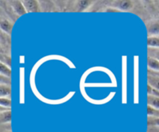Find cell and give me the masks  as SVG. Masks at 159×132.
Masks as SVG:
<instances>
[{"label":"cell","mask_w":159,"mask_h":132,"mask_svg":"<svg viewBox=\"0 0 159 132\" xmlns=\"http://www.w3.org/2000/svg\"><path fill=\"white\" fill-rule=\"evenodd\" d=\"M148 85L155 88V89L159 91V77L156 75H148Z\"/></svg>","instance_id":"5b68a950"},{"label":"cell","mask_w":159,"mask_h":132,"mask_svg":"<svg viewBox=\"0 0 159 132\" xmlns=\"http://www.w3.org/2000/svg\"><path fill=\"white\" fill-rule=\"evenodd\" d=\"M11 93V89L9 87H8L7 85H1L0 86V96L1 97H3L5 96H8Z\"/></svg>","instance_id":"7c38bea8"},{"label":"cell","mask_w":159,"mask_h":132,"mask_svg":"<svg viewBox=\"0 0 159 132\" xmlns=\"http://www.w3.org/2000/svg\"><path fill=\"white\" fill-rule=\"evenodd\" d=\"M148 33L154 35L159 34V23H155L151 25L148 27Z\"/></svg>","instance_id":"8fae6325"},{"label":"cell","mask_w":159,"mask_h":132,"mask_svg":"<svg viewBox=\"0 0 159 132\" xmlns=\"http://www.w3.org/2000/svg\"><path fill=\"white\" fill-rule=\"evenodd\" d=\"M0 26H1V29L3 31H5L6 33L8 34H10L11 30L12 29V25L9 23L7 20H2L1 23H0Z\"/></svg>","instance_id":"ba28073f"},{"label":"cell","mask_w":159,"mask_h":132,"mask_svg":"<svg viewBox=\"0 0 159 132\" xmlns=\"http://www.w3.org/2000/svg\"><path fill=\"white\" fill-rule=\"evenodd\" d=\"M148 47L159 48V37H150L148 38Z\"/></svg>","instance_id":"9c48e42d"},{"label":"cell","mask_w":159,"mask_h":132,"mask_svg":"<svg viewBox=\"0 0 159 132\" xmlns=\"http://www.w3.org/2000/svg\"><path fill=\"white\" fill-rule=\"evenodd\" d=\"M116 6L119 7L120 9L123 10H129L133 7V2L128 0H124V1H118L116 2Z\"/></svg>","instance_id":"3957f363"},{"label":"cell","mask_w":159,"mask_h":132,"mask_svg":"<svg viewBox=\"0 0 159 132\" xmlns=\"http://www.w3.org/2000/svg\"><path fill=\"white\" fill-rule=\"evenodd\" d=\"M11 120H12V112H11V110L2 112L0 113V122H1V124L10 122Z\"/></svg>","instance_id":"277c9868"},{"label":"cell","mask_w":159,"mask_h":132,"mask_svg":"<svg viewBox=\"0 0 159 132\" xmlns=\"http://www.w3.org/2000/svg\"><path fill=\"white\" fill-rule=\"evenodd\" d=\"M149 124H153V125L158 126V127H159V117L155 118V119H154L153 121H150V123H149Z\"/></svg>","instance_id":"e0dca14e"},{"label":"cell","mask_w":159,"mask_h":132,"mask_svg":"<svg viewBox=\"0 0 159 132\" xmlns=\"http://www.w3.org/2000/svg\"><path fill=\"white\" fill-rule=\"evenodd\" d=\"M154 58H155V59H157V60L158 61H159V51H157L156 53H155V56H154Z\"/></svg>","instance_id":"ac0fdd59"},{"label":"cell","mask_w":159,"mask_h":132,"mask_svg":"<svg viewBox=\"0 0 159 132\" xmlns=\"http://www.w3.org/2000/svg\"><path fill=\"white\" fill-rule=\"evenodd\" d=\"M79 9H85V8L88 7L89 6V1H80L79 2Z\"/></svg>","instance_id":"2e32d148"},{"label":"cell","mask_w":159,"mask_h":132,"mask_svg":"<svg viewBox=\"0 0 159 132\" xmlns=\"http://www.w3.org/2000/svg\"><path fill=\"white\" fill-rule=\"evenodd\" d=\"M0 71H1L2 75L5 76H10L11 75V70L10 68H8L6 65L1 62L0 64Z\"/></svg>","instance_id":"30bf717a"},{"label":"cell","mask_w":159,"mask_h":132,"mask_svg":"<svg viewBox=\"0 0 159 132\" xmlns=\"http://www.w3.org/2000/svg\"><path fill=\"white\" fill-rule=\"evenodd\" d=\"M23 6H24L27 12H38L40 9L38 7V2L34 0H28V1H23Z\"/></svg>","instance_id":"6da1fadb"},{"label":"cell","mask_w":159,"mask_h":132,"mask_svg":"<svg viewBox=\"0 0 159 132\" xmlns=\"http://www.w3.org/2000/svg\"><path fill=\"white\" fill-rule=\"evenodd\" d=\"M158 113V110L155 109L154 107H151V106L148 107V116H153V115H155Z\"/></svg>","instance_id":"9a60e30c"},{"label":"cell","mask_w":159,"mask_h":132,"mask_svg":"<svg viewBox=\"0 0 159 132\" xmlns=\"http://www.w3.org/2000/svg\"><path fill=\"white\" fill-rule=\"evenodd\" d=\"M0 104H1V106H3V107H11L12 102H11L10 99L2 97L0 99Z\"/></svg>","instance_id":"5bb4252c"},{"label":"cell","mask_w":159,"mask_h":132,"mask_svg":"<svg viewBox=\"0 0 159 132\" xmlns=\"http://www.w3.org/2000/svg\"><path fill=\"white\" fill-rule=\"evenodd\" d=\"M155 75H156V76H158V77H159V71H158V72H156V73H155Z\"/></svg>","instance_id":"d6986e66"},{"label":"cell","mask_w":159,"mask_h":132,"mask_svg":"<svg viewBox=\"0 0 159 132\" xmlns=\"http://www.w3.org/2000/svg\"><path fill=\"white\" fill-rule=\"evenodd\" d=\"M12 6L13 9H15L16 12L19 14V15L22 16L23 14L26 13V9H25L23 4H22L21 2L20 1H13L12 2Z\"/></svg>","instance_id":"7a4b0ae2"},{"label":"cell","mask_w":159,"mask_h":132,"mask_svg":"<svg viewBox=\"0 0 159 132\" xmlns=\"http://www.w3.org/2000/svg\"><path fill=\"white\" fill-rule=\"evenodd\" d=\"M148 93L149 96H157V97H159L158 90L155 89V88L151 86L150 85H148Z\"/></svg>","instance_id":"4fadbf2b"},{"label":"cell","mask_w":159,"mask_h":132,"mask_svg":"<svg viewBox=\"0 0 159 132\" xmlns=\"http://www.w3.org/2000/svg\"><path fill=\"white\" fill-rule=\"evenodd\" d=\"M148 106L154 107L156 110H159V97L154 96H148Z\"/></svg>","instance_id":"8992f818"},{"label":"cell","mask_w":159,"mask_h":132,"mask_svg":"<svg viewBox=\"0 0 159 132\" xmlns=\"http://www.w3.org/2000/svg\"><path fill=\"white\" fill-rule=\"evenodd\" d=\"M148 67L152 70L159 71V61L154 57H148Z\"/></svg>","instance_id":"52a82bcc"}]
</instances>
